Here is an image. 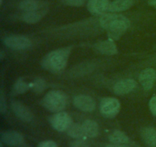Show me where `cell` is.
<instances>
[{
  "instance_id": "1",
  "label": "cell",
  "mask_w": 156,
  "mask_h": 147,
  "mask_svg": "<svg viewBox=\"0 0 156 147\" xmlns=\"http://www.w3.org/2000/svg\"><path fill=\"white\" fill-rule=\"evenodd\" d=\"M100 24L109 32L111 38L117 39L129 27L130 21L126 17L120 14L110 13L104 15L101 18Z\"/></svg>"
},
{
  "instance_id": "2",
  "label": "cell",
  "mask_w": 156,
  "mask_h": 147,
  "mask_svg": "<svg viewBox=\"0 0 156 147\" xmlns=\"http://www.w3.org/2000/svg\"><path fill=\"white\" fill-rule=\"evenodd\" d=\"M70 51V47H66L50 52L43 59V66L52 71H60L63 70L68 62Z\"/></svg>"
},
{
  "instance_id": "3",
  "label": "cell",
  "mask_w": 156,
  "mask_h": 147,
  "mask_svg": "<svg viewBox=\"0 0 156 147\" xmlns=\"http://www.w3.org/2000/svg\"><path fill=\"white\" fill-rule=\"evenodd\" d=\"M66 96L59 90H51L45 95L43 104L49 111L58 113L64 110L66 106Z\"/></svg>"
},
{
  "instance_id": "4",
  "label": "cell",
  "mask_w": 156,
  "mask_h": 147,
  "mask_svg": "<svg viewBox=\"0 0 156 147\" xmlns=\"http://www.w3.org/2000/svg\"><path fill=\"white\" fill-rule=\"evenodd\" d=\"M120 109V104L114 97H105L100 104V111L105 117L113 118L118 114Z\"/></svg>"
},
{
  "instance_id": "5",
  "label": "cell",
  "mask_w": 156,
  "mask_h": 147,
  "mask_svg": "<svg viewBox=\"0 0 156 147\" xmlns=\"http://www.w3.org/2000/svg\"><path fill=\"white\" fill-rule=\"evenodd\" d=\"M50 123L58 132L67 131L73 124L71 116L66 112H58L50 118Z\"/></svg>"
},
{
  "instance_id": "6",
  "label": "cell",
  "mask_w": 156,
  "mask_h": 147,
  "mask_svg": "<svg viewBox=\"0 0 156 147\" xmlns=\"http://www.w3.org/2000/svg\"><path fill=\"white\" fill-rule=\"evenodd\" d=\"M4 42L8 47L15 50L27 49L31 46V41L30 39L21 35H12L7 37Z\"/></svg>"
},
{
  "instance_id": "7",
  "label": "cell",
  "mask_w": 156,
  "mask_h": 147,
  "mask_svg": "<svg viewBox=\"0 0 156 147\" xmlns=\"http://www.w3.org/2000/svg\"><path fill=\"white\" fill-rule=\"evenodd\" d=\"M2 142L9 146H20L24 142V137L20 133L14 130H8L1 135Z\"/></svg>"
},
{
  "instance_id": "8",
  "label": "cell",
  "mask_w": 156,
  "mask_h": 147,
  "mask_svg": "<svg viewBox=\"0 0 156 147\" xmlns=\"http://www.w3.org/2000/svg\"><path fill=\"white\" fill-rule=\"evenodd\" d=\"M12 111L15 116L21 120L26 123H30L33 120L34 115L26 106L18 101H13L12 103Z\"/></svg>"
},
{
  "instance_id": "9",
  "label": "cell",
  "mask_w": 156,
  "mask_h": 147,
  "mask_svg": "<svg viewBox=\"0 0 156 147\" xmlns=\"http://www.w3.org/2000/svg\"><path fill=\"white\" fill-rule=\"evenodd\" d=\"M20 10L24 12H32L48 9L47 4L42 0H23L19 4Z\"/></svg>"
},
{
  "instance_id": "10",
  "label": "cell",
  "mask_w": 156,
  "mask_h": 147,
  "mask_svg": "<svg viewBox=\"0 0 156 147\" xmlns=\"http://www.w3.org/2000/svg\"><path fill=\"white\" fill-rule=\"evenodd\" d=\"M74 105L82 111L91 112L95 109L96 103L91 96L79 95L74 98Z\"/></svg>"
},
{
  "instance_id": "11",
  "label": "cell",
  "mask_w": 156,
  "mask_h": 147,
  "mask_svg": "<svg viewBox=\"0 0 156 147\" xmlns=\"http://www.w3.org/2000/svg\"><path fill=\"white\" fill-rule=\"evenodd\" d=\"M156 79V72L153 68H146L140 73L139 80L145 90L152 88Z\"/></svg>"
},
{
  "instance_id": "12",
  "label": "cell",
  "mask_w": 156,
  "mask_h": 147,
  "mask_svg": "<svg viewBox=\"0 0 156 147\" xmlns=\"http://www.w3.org/2000/svg\"><path fill=\"white\" fill-rule=\"evenodd\" d=\"M109 0H89L87 5L88 11L94 15H102L108 11Z\"/></svg>"
},
{
  "instance_id": "13",
  "label": "cell",
  "mask_w": 156,
  "mask_h": 147,
  "mask_svg": "<svg viewBox=\"0 0 156 147\" xmlns=\"http://www.w3.org/2000/svg\"><path fill=\"white\" fill-rule=\"evenodd\" d=\"M136 87V82L133 80H122L114 85V91L117 95H123L133 90Z\"/></svg>"
},
{
  "instance_id": "14",
  "label": "cell",
  "mask_w": 156,
  "mask_h": 147,
  "mask_svg": "<svg viewBox=\"0 0 156 147\" xmlns=\"http://www.w3.org/2000/svg\"><path fill=\"white\" fill-rule=\"evenodd\" d=\"M133 3V0H115L110 3L108 11L111 12H123L132 7Z\"/></svg>"
},
{
  "instance_id": "15",
  "label": "cell",
  "mask_w": 156,
  "mask_h": 147,
  "mask_svg": "<svg viewBox=\"0 0 156 147\" xmlns=\"http://www.w3.org/2000/svg\"><path fill=\"white\" fill-rule=\"evenodd\" d=\"M82 125L84 133L86 137L94 138L98 136L99 126L97 123L91 119H87L84 121Z\"/></svg>"
},
{
  "instance_id": "16",
  "label": "cell",
  "mask_w": 156,
  "mask_h": 147,
  "mask_svg": "<svg viewBox=\"0 0 156 147\" xmlns=\"http://www.w3.org/2000/svg\"><path fill=\"white\" fill-rule=\"evenodd\" d=\"M141 136L149 146L156 147V130L153 127H146L141 131Z\"/></svg>"
},
{
  "instance_id": "17",
  "label": "cell",
  "mask_w": 156,
  "mask_h": 147,
  "mask_svg": "<svg viewBox=\"0 0 156 147\" xmlns=\"http://www.w3.org/2000/svg\"><path fill=\"white\" fill-rule=\"evenodd\" d=\"M47 12H48V9L32 12H24L22 13L21 18L25 22L29 23V24H35L41 21V18L47 13Z\"/></svg>"
},
{
  "instance_id": "18",
  "label": "cell",
  "mask_w": 156,
  "mask_h": 147,
  "mask_svg": "<svg viewBox=\"0 0 156 147\" xmlns=\"http://www.w3.org/2000/svg\"><path fill=\"white\" fill-rule=\"evenodd\" d=\"M98 49L101 53L108 55H115L117 52V48L116 44L112 40H106L98 44Z\"/></svg>"
},
{
  "instance_id": "19",
  "label": "cell",
  "mask_w": 156,
  "mask_h": 147,
  "mask_svg": "<svg viewBox=\"0 0 156 147\" xmlns=\"http://www.w3.org/2000/svg\"><path fill=\"white\" fill-rule=\"evenodd\" d=\"M108 139L114 144H126L129 142V137L120 130H114L109 135Z\"/></svg>"
},
{
  "instance_id": "20",
  "label": "cell",
  "mask_w": 156,
  "mask_h": 147,
  "mask_svg": "<svg viewBox=\"0 0 156 147\" xmlns=\"http://www.w3.org/2000/svg\"><path fill=\"white\" fill-rule=\"evenodd\" d=\"M67 134L74 139H83L85 136L82 125L79 123L72 124L71 126L67 130Z\"/></svg>"
},
{
  "instance_id": "21",
  "label": "cell",
  "mask_w": 156,
  "mask_h": 147,
  "mask_svg": "<svg viewBox=\"0 0 156 147\" xmlns=\"http://www.w3.org/2000/svg\"><path fill=\"white\" fill-rule=\"evenodd\" d=\"M29 87H30V86L27 82L24 81L23 80L19 79L17 81L15 86H14V92L16 94H21V93H25L27 90H28Z\"/></svg>"
},
{
  "instance_id": "22",
  "label": "cell",
  "mask_w": 156,
  "mask_h": 147,
  "mask_svg": "<svg viewBox=\"0 0 156 147\" xmlns=\"http://www.w3.org/2000/svg\"><path fill=\"white\" fill-rule=\"evenodd\" d=\"M46 87V82L43 79H37L33 84V90L36 93H41Z\"/></svg>"
},
{
  "instance_id": "23",
  "label": "cell",
  "mask_w": 156,
  "mask_h": 147,
  "mask_svg": "<svg viewBox=\"0 0 156 147\" xmlns=\"http://www.w3.org/2000/svg\"><path fill=\"white\" fill-rule=\"evenodd\" d=\"M69 147H90V145L85 139H76L70 142Z\"/></svg>"
},
{
  "instance_id": "24",
  "label": "cell",
  "mask_w": 156,
  "mask_h": 147,
  "mask_svg": "<svg viewBox=\"0 0 156 147\" xmlns=\"http://www.w3.org/2000/svg\"><path fill=\"white\" fill-rule=\"evenodd\" d=\"M62 2L67 6H75V7L82 6L85 3V0H62Z\"/></svg>"
},
{
  "instance_id": "25",
  "label": "cell",
  "mask_w": 156,
  "mask_h": 147,
  "mask_svg": "<svg viewBox=\"0 0 156 147\" xmlns=\"http://www.w3.org/2000/svg\"><path fill=\"white\" fill-rule=\"evenodd\" d=\"M37 147H58L57 144L53 140L43 141L38 145Z\"/></svg>"
},
{
  "instance_id": "26",
  "label": "cell",
  "mask_w": 156,
  "mask_h": 147,
  "mask_svg": "<svg viewBox=\"0 0 156 147\" xmlns=\"http://www.w3.org/2000/svg\"><path fill=\"white\" fill-rule=\"evenodd\" d=\"M149 108L152 114L156 116V95L152 96V99L149 101Z\"/></svg>"
},
{
  "instance_id": "27",
  "label": "cell",
  "mask_w": 156,
  "mask_h": 147,
  "mask_svg": "<svg viewBox=\"0 0 156 147\" xmlns=\"http://www.w3.org/2000/svg\"><path fill=\"white\" fill-rule=\"evenodd\" d=\"M0 111L2 113H4L6 112V102L5 101L4 97L2 95L0 98Z\"/></svg>"
},
{
  "instance_id": "28",
  "label": "cell",
  "mask_w": 156,
  "mask_h": 147,
  "mask_svg": "<svg viewBox=\"0 0 156 147\" xmlns=\"http://www.w3.org/2000/svg\"><path fill=\"white\" fill-rule=\"evenodd\" d=\"M105 147H130L129 145H126V144H109V145H107Z\"/></svg>"
},
{
  "instance_id": "29",
  "label": "cell",
  "mask_w": 156,
  "mask_h": 147,
  "mask_svg": "<svg viewBox=\"0 0 156 147\" xmlns=\"http://www.w3.org/2000/svg\"><path fill=\"white\" fill-rule=\"evenodd\" d=\"M149 4L151 6H152V7L155 8L156 9V0H149Z\"/></svg>"
}]
</instances>
